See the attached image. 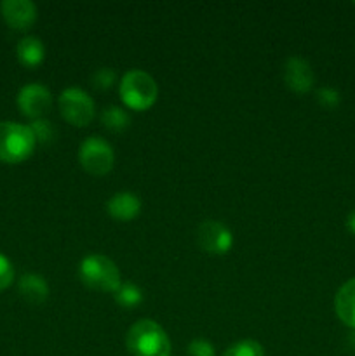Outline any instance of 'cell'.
I'll return each mask as SVG.
<instances>
[{
	"label": "cell",
	"mask_w": 355,
	"mask_h": 356,
	"mask_svg": "<svg viewBox=\"0 0 355 356\" xmlns=\"http://www.w3.org/2000/svg\"><path fill=\"white\" fill-rule=\"evenodd\" d=\"M125 346L131 356H171V341L157 322L143 318L129 329Z\"/></svg>",
	"instance_id": "obj_1"
},
{
	"label": "cell",
	"mask_w": 355,
	"mask_h": 356,
	"mask_svg": "<svg viewBox=\"0 0 355 356\" xmlns=\"http://www.w3.org/2000/svg\"><path fill=\"white\" fill-rule=\"evenodd\" d=\"M35 136L30 125L17 122H0V162L19 163L35 152Z\"/></svg>",
	"instance_id": "obj_2"
},
{
	"label": "cell",
	"mask_w": 355,
	"mask_h": 356,
	"mask_svg": "<svg viewBox=\"0 0 355 356\" xmlns=\"http://www.w3.org/2000/svg\"><path fill=\"white\" fill-rule=\"evenodd\" d=\"M118 92L129 110L145 111L155 104L159 87L150 73L143 72V70H129L122 76Z\"/></svg>",
	"instance_id": "obj_3"
},
{
	"label": "cell",
	"mask_w": 355,
	"mask_h": 356,
	"mask_svg": "<svg viewBox=\"0 0 355 356\" xmlns=\"http://www.w3.org/2000/svg\"><path fill=\"white\" fill-rule=\"evenodd\" d=\"M79 277L89 289L113 294L120 287V271L117 264L106 256L93 254L86 256L79 264Z\"/></svg>",
	"instance_id": "obj_4"
},
{
	"label": "cell",
	"mask_w": 355,
	"mask_h": 356,
	"mask_svg": "<svg viewBox=\"0 0 355 356\" xmlns=\"http://www.w3.org/2000/svg\"><path fill=\"white\" fill-rule=\"evenodd\" d=\"M79 162L86 172L93 176H104L113 169L115 153L113 148L103 138H90L84 139L79 148Z\"/></svg>",
	"instance_id": "obj_5"
},
{
	"label": "cell",
	"mask_w": 355,
	"mask_h": 356,
	"mask_svg": "<svg viewBox=\"0 0 355 356\" xmlns=\"http://www.w3.org/2000/svg\"><path fill=\"white\" fill-rule=\"evenodd\" d=\"M59 111L68 124L75 127H86L94 118V101L86 90L79 87H68L59 94Z\"/></svg>",
	"instance_id": "obj_6"
},
{
	"label": "cell",
	"mask_w": 355,
	"mask_h": 356,
	"mask_svg": "<svg viewBox=\"0 0 355 356\" xmlns=\"http://www.w3.org/2000/svg\"><path fill=\"white\" fill-rule=\"evenodd\" d=\"M197 240L204 252L212 256H225L233 245V233L223 222L209 219L198 226Z\"/></svg>",
	"instance_id": "obj_7"
},
{
	"label": "cell",
	"mask_w": 355,
	"mask_h": 356,
	"mask_svg": "<svg viewBox=\"0 0 355 356\" xmlns=\"http://www.w3.org/2000/svg\"><path fill=\"white\" fill-rule=\"evenodd\" d=\"M17 106L24 117L38 120L49 113L52 106L51 90L42 83H28L17 94Z\"/></svg>",
	"instance_id": "obj_8"
},
{
	"label": "cell",
	"mask_w": 355,
	"mask_h": 356,
	"mask_svg": "<svg viewBox=\"0 0 355 356\" xmlns=\"http://www.w3.org/2000/svg\"><path fill=\"white\" fill-rule=\"evenodd\" d=\"M3 21L16 31H26L37 21V7L30 0H3L0 3Z\"/></svg>",
	"instance_id": "obj_9"
},
{
	"label": "cell",
	"mask_w": 355,
	"mask_h": 356,
	"mask_svg": "<svg viewBox=\"0 0 355 356\" xmlns=\"http://www.w3.org/2000/svg\"><path fill=\"white\" fill-rule=\"evenodd\" d=\"M284 82L291 90L298 94H305L312 90L315 76L313 70L306 59L299 56H291L284 63Z\"/></svg>",
	"instance_id": "obj_10"
},
{
	"label": "cell",
	"mask_w": 355,
	"mask_h": 356,
	"mask_svg": "<svg viewBox=\"0 0 355 356\" xmlns=\"http://www.w3.org/2000/svg\"><path fill=\"white\" fill-rule=\"evenodd\" d=\"M106 212L117 221H132L141 212V200L132 191H118L106 202Z\"/></svg>",
	"instance_id": "obj_11"
},
{
	"label": "cell",
	"mask_w": 355,
	"mask_h": 356,
	"mask_svg": "<svg viewBox=\"0 0 355 356\" xmlns=\"http://www.w3.org/2000/svg\"><path fill=\"white\" fill-rule=\"evenodd\" d=\"M334 309L341 322L355 330V277L345 282L334 298Z\"/></svg>",
	"instance_id": "obj_12"
},
{
	"label": "cell",
	"mask_w": 355,
	"mask_h": 356,
	"mask_svg": "<svg viewBox=\"0 0 355 356\" xmlns=\"http://www.w3.org/2000/svg\"><path fill=\"white\" fill-rule=\"evenodd\" d=\"M21 298L30 305H42L49 298V285L44 277L37 273H24L17 282Z\"/></svg>",
	"instance_id": "obj_13"
},
{
	"label": "cell",
	"mask_w": 355,
	"mask_h": 356,
	"mask_svg": "<svg viewBox=\"0 0 355 356\" xmlns=\"http://www.w3.org/2000/svg\"><path fill=\"white\" fill-rule=\"evenodd\" d=\"M16 56L19 63L26 68H35L42 65L45 58V47L40 38L37 37H24L17 42Z\"/></svg>",
	"instance_id": "obj_14"
},
{
	"label": "cell",
	"mask_w": 355,
	"mask_h": 356,
	"mask_svg": "<svg viewBox=\"0 0 355 356\" xmlns=\"http://www.w3.org/2000/svg\"><path fill=\"white\" fill-rule=\"evenodd\" d=\"M115 301L117 305H120L122 308H138L139 305L145 299V294H143V289L139 285L131 284V282H125V284H120V287L113 292Z\"/></svg>",
	"instance_id": "obj_15"
},
{
	"label": "cell",
	"mask_w": 355,
	"mask_h": 356,
	"mask_svg": "<svg viewBox=\"0 0 355 356\" xmlns=\"http://www.w3.org/2000/svg\"><path fill=\"white\" fill-rule=\"evenodd\" d=\"M101 122L111 132H124L131 125V117L120 106H106L101 113Z\"/></svg>",
	"instance_id": "obj_16"
},
{
	"label": "cell",
	"mask_w": 355,
	"mask_h": 356,
	"mask_svg": "<svg viewBox=\"0 0 355 356\" xmlns=\"http://www.w3.org/2000/svg\"><path fill=\"white\" fill-rule=\"evenodd\" d=\"M30 129L31 132H33L37 145L38 143H40V145H51V143L56 141V136H58L54 124L45 120V118H38V120L31 122Z\"/></svg>",
	"instance_id": "obj_17"
},
{
	"label": "cell",
	"mask_w": 355,
	"mask_h": 356,
	"mask_svg": "<svg viewBox=\"0 0 355 356\" xmlns=\"http://www.w3.org/2000/svg\"><path fill=\"white\" fill-rule=\"evenodd\" d=\"M223 356H265V350L258 341L242 339L239 343L232 344Z\"/></svg>",
	"instance_id": "obj_18"
},
{
	"label": "cell",
	"mask_w": 355,
	"mask_h": 356,
	"mask_svg": "<svg viewBox=\"0 0 355 356\" xmlns=\"http://www.w3.org/2000/svg\"><path fill=\"white\" fill-rule=\"evenodd\" d=\"M117 82V73L111 68H100L90 76V86L97 90H108Z\"/></svg>",
	"instance_id": "obj_19"
},
{
	"label": "cell",
	"mask_w": 355,
	"mask_h": 356,
	"mask_svg": "<svg viewBox=\"0 0 355 356\" xmlns=\"http://www.w3.org/2000/svg\"><path fill=\"white\" fill-rule=\"evenodd\" d=\"M14 282V266L3 254H0V292L9 289Z\"/></svg>",
	"instance_id": "obj_20"
},
{
	"label": "cell",
	"mask_w": 355,
	"mask_h": 356,
	"mask_svg": "<svg viewBox=\"0 0 355 356\" xmlns=\"http://www.w3.org/2000/svg\"><path fill=\"white\" fill-rule=\"evenodd\" d=\"M317 101L322 104L324 108H336L340 104L341 96L336 89H331V87H322V89L317 90Z\"/></svg>",
	"instance_id": "obj_21"
},
{
	"label": "cell",
	"mask_w": 355,
	"mask_h": 356,
	"mask_svg": "<svg viewBox=\"0 0 355 356\" xmlns=\"http://www.w3.org/2000/svg\"><path fill=\"white\" fill-rule=\"evenodd\" d=\"M188 356H216V350L207 339H194L188 344Z\"/></svg>",
	"instance_id": "obj_22"
},
{
	"label": "cell",
	"mask_w": 355,
	"mask_h": 356,
	"mask_svg": "<svg viewBox=\"0 0 355 356\" xmlns=\"http://www.w3.org/2000/svg\"><path fill=\"white\" fill-rule=\"evenodd\" d=\"M347 228L352 235H355V211H352L347 218Z\"/></svg>",
	"instance_id": "obj_23"
}]
</instances>
